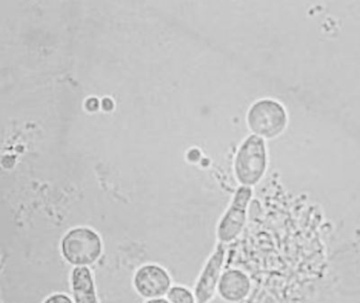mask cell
Masks as SVG:
<instances>
[{"label": "cell", "instance_id": "cell-5", "mask_svg": "<svg viewBox=\"0 0 360 303\" xmlns=\"http://www.w3.org/2000/svg\"><path fill=\"white\" fill-rule=\"evenodd\" d=\"M252 198V190L241 186L237 190L228 211L218 224L217 237L220 243H228L236 239L245 226L247 209Z\"/></svg>", "mask_w": 360, "mask_h": 303}, {"label": "cell", "instance_id": "cell-1", "mask_svg": "<svg viewBox=\"0 0 360 303\" xmlns=\"http://www.w3.org/2000/svg\"><path fill=\"white\" fill-rule=\"evenodd\" d=\"M315 303H360V262H340L326 279Z\"/></svg>", "mask_w": 360, "mask_h": 303}, {"label": "cell", "instance_id": "cell-11", "mask_svg": "<svg viewBox=\"0 0 360 303\" xmlns=\"http://www.w3.org/2000/svg\"><path fill=\"white\" fill-rule=\"evenodd\" d=\"M44 303H73V302L65 294H56L48 298Z\"/></svg>", "mask_w": 360, "mask_h": 303}, {"label": "cell", "instance_id": "cell-2", "mask_svg": "<svg viewBox=\"0 0 360 303\" xmlns=\"http://www.w3.org/2000/svg\"><path fill=\"white\" fill-rule=\"evenodd\" d=\"M63 255L75 266H89L97 262L103 254V241L94 231L77 228L70 231L61 245Z\"/></svg>", "mask_w": 360, "mask_h": 303}, {"label": "cell", "instance_id": "cell-7", "mask_svg": "<svg viewBox=\"0 0 360 303\" xmlns=\"http://www.w3.org/2000/svg\"><path fill=\"white\" fill-rule=\"evenodd\" d=\"M224 257H226V247L224 243H219L215 252L210 256L205 262L196 285H195L194 296L196 303H209L213 299L217 291L218 283L222 274Z\"/></svg>", "mask_w": 360, "mask_h": 303}, {"label": "cell", "instance_id": "cell-3", "mask_svg": "<svg viewBox=\"0 0 360 303\" xmlns=\"http://www.w3.org/2000/svg\"><path fill=\"white\" fill-rule=\"evenodd\" d=\"M266 165V148L264 141L257 136H251L241 146L236 161L235 173L237 179L243 186H253L264 175Z\"/></svg>", "mask_w": 360, "mask_h": 303}, {"label": "cell", "instance_id": "cell-12", "mask_svg": "<svg viewBox=\"0 0 360 303\" xmlns=\"http://www.w3.org/2000/svg\"><path fill=\"white\" fill-rule=\"evenodd\" d=\"M146 303H170L168 300L165 299V298H158V299H150L148 300Z\"/></svg>", "mask_w": 360, "mask_h": 303}, {"label": "cell", "instance_id": "cell-10", "mask_svg": "<svg viewBox=\"0 0 360 303\" xmlns=\"http://www.w3.org/2000/svg\"><path fill=\"white\" fill-rule=\"evenodd\" d=\"M167 296L170 303H196L194 293L181 285L171 288Z\"/></svg>", "mask_w": 360, "mask_h": 303}, {"label": "cell", "instance_id": "cell-6", "mask_svg": "<svg viewBox=\"0 0 360 303\" xmlns=\"http://www.w3.org/2000/svg\"><path fill=\"white\" fill-rule=\"evenodd\" d=\"M135 291L145 299H158L168 294L172 288V278L166 269L158 264L141 266L133 277Z\"/></svg>", "mask_w": 360, "mask_h": 303}, {"label": "cell", "instance_id": "cell-4", "mask_svg": "<svg viewBox=\"0 0 360 303\" xmlns=\"http://www.w3.org/2000/svg\"><path fill=\"white\" fill-rule=\"evenodd\" d=\"M250 128L256 134L272 138L283 132L287 124V114L283 105L270 99L258 101L248 115Z\"/></svg>", "mask_w": 360, "mask_h": 303}, {"label": "cell", "instance_id": "cell-9", "mask_svg": "<svg viewBox=\"0 0 360 303\" xmlns=\"http://www.w3.org/2000/svg\"><path fill=\"white\" fill-rule=\"evenodd\" d=\"M75 303H99L92 272L88 266H76L72 272Z\"/></svg>", "mask_w": 360, "mask_h": 303}, {"label": "cell", "instance_id": "cell-8", "mask_svg": "<svg viewBox=\"0 0 360 303\" xmlns=\"http://www.w3.org/2000/svg\"><path fill=\"white\" fill-rule=\"evenodd\" d=\"M251 281L243 271L231 269L222 273L217 285L218 295L224 302H243L251 292Z\"/></svg>", "mask_w": 360, "mask_h": 303}]
</instances>
